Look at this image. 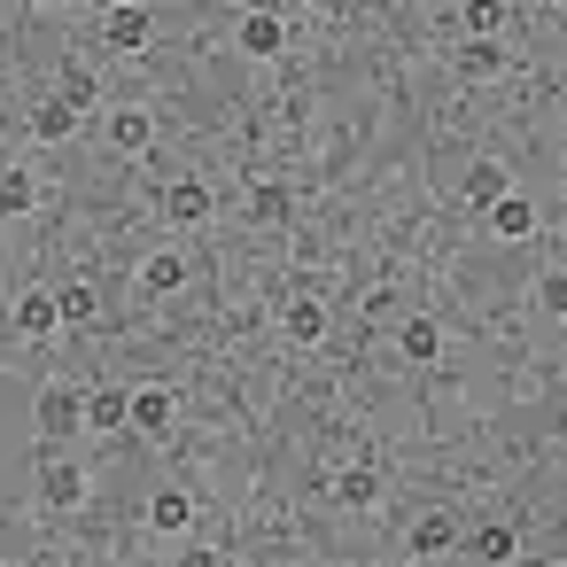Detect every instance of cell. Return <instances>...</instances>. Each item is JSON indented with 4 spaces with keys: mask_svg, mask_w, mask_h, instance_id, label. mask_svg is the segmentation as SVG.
Instances as JSON below:
<instances>
[{
    "mask_svg": "<svg viewBox=\"0 0 567 567\" xmlns=\"http://www.w3.org/2000/svg\"><path fill=\"white\" fill-rule=\"evenodd\" d=\"M71 319H63V296L55 288H32V296H17V334L24 342H55Z\"/></svg>",
    "mask_w": 567,
    "mask_h": 567,
    "instance_id": "1",
    "label": "cell"
},
{
    "mask_svg": "<svg viewBox=\"0 0 567 567\" xmlns=\"http://www.w3.org/2000/svg\"><path fill=\"white\" fill-rule=\"evenodd\" d=\"M40 427H48V435H79V427H86V396H79L71 381H48V389H40Z\"/></svg>",
    "mask_w": 567,
    "mask_h": 567,
    "instance_id": "2",
    "label": "cell"
},
{
    "mask_svg": "<svg viewBox=\"0 0 567 567\" xmlns=\"http://www.w3.org/2000/svg\"><path fill=\"white\" fill-rule=\"evenodd\" d=\"M133 427H141V435H156V443H164V435H172V427H179V396H172V389H164V381H148V389H133Z\"/></svg>",
    "mask_w": 567,
    "mask_h": 567,
    "instance_id": "3",
    "label": "cell"
},
{
    "mask_svg": "<svg viewBox=\"0 0 567 567\" xmlns=\"http://www.w3.org/2000/svg\"><path fill=\"white\" fill-rule=\"evenodd\" d=\"M148 32H156V17H148V9H133V0L102 17V40H110V55H141V48H148Z\"/></svg>",
    "mask_w": 567,
    "mask_h": 567,
    "instance_id": "4",
    "label": "cell"
},
{
    "mask_svg": "<svg viewBox=\"0 0 567 567\" xmlns=\"http://www.w3.org/2000/svg\"><path fill=\"white\" fill-rule=\"evenodd\" d=\"M40 497H48L55 513L86 505V466H79V458H48V466H40Z\"/></svg>",
    "mask_w": 567,
    "mask_h": 567,
    "instance_id": "5",
    "label": "cell"
},
{
    "mask_svg": "<svg viewBox=\"0 0 567 567\" xmlns=\"http://www.w3.org/2000/svg\"><path fill=\"white\" fill-rule=\"evenodd\" d=\"M288 48V17L280 9H249L241 17V55H280Z\"/></svg>",
    "mask_w": 567,
    "mask_h": 567,
    "instance_id": "6",
    "label": "cell"
},
{
    "mask_svg": "<svg viewBox=\"0 0 567 567\" xmlns=\"http://www.w3.org/2000/svg\"><path fill=\"white\" fill-rule=\"evenodd\" d=\"M164 218H172V226H203V218H210V187H203V179H172V187H164Z\"/></svg>",
    "mask_w": 567,
    "mask_h": 567,
    "instance_id": "7",
    "label": "cell"
},
{
    "mask_svg": "<svg viewBox=\"0 0 567 567\" xmlns=\"http://www.w3.org/2000/svg\"><path fill=\"white\" fill-rule=\"evenodd\" d=\"M280 334H288V342H319V334H327V303H319V296H288V303H280Z\"/></svg>",
    "mask_w": 567,
    "mask_h": 567,
    "instance_id": "8",
    "label": "cell"
},
{
    "mask_svg": "<svg viewBox=\"0 0 567 567\" xmlns=\"http://www.w3.org/2000/svg\"><path fill=\"white\" fill-rule=\"evenodd\" d=\"M148 141H156V117L148 110H110V148L117 156H141Z\"/></svg>",
    "mask_w": 567,
    "mask_h": 567,
    "instance_id": "9",
    "label": "cell"
},
{
    "mask_svg": "<svg viewBox=\"0 0 567 567\" xmlns=\"http://www.w3.org/2000/svg\"><path fill=\"white\" fill-rule=\"evenodd\" d=\"M86 427H94V435L133 427V389H94V396H86Z\"/></svg>",
    "mask_w": 567,
    "mask_h": 567,
    "instance_id": "10",
    "label": "cell"
},
{
    "mask_svg": "<svg viewBox=\"0 0 567 567\" xmlns=\"http://www.w3.org/2000/svg\"><path fill=\"white\" fill-rule=\"evenodd\" d=\"M451 544H458V520L451 513H420L412 520V559H443Z\"/></svg>",
    "mask_w": 567,
    "mask_h": 567,
    "instance_id": "11",
    "label": "cell"
},
{
    "mask_svg": "<svg viewBox=\"0 0 567 567\" xmlns=\"http://www.w3.org/2000/svg\"><path fill=\"white\" fill-rule=\"evenodd\" d=\"M141 288H148V296H179V288H187V257H179V249H156V257L141 265Z\"/></svg>",
    "mask_w": 567,
    "mask_h": 567,
    "instance_id": "12",
    "label": "cell"
},
{
    "mask_svg": "<svg viewBox=\"0 0 567 567\" xmlns=\"http://www.w3.org/2000/svg\"><path fill=\"white\" fill-rule=\"evenodd\" d=\"M505 195H513L505 164H474V172H466V203H474V210H497Z\"/></svg>",
    "mask_w": 567,
    "mask_h": 567,
    "instance_id": "13",
    "label": "cell"
},
{
    "mask_svg": "<svg viewBox=\"0 0 567 567\" xmlns=\"http://www.w3.org/2000/svg\"><path fill=\"white\" fill-rule=\"evenodd\" d=\"M187 520H195V497H187V489H156V497H148V528L179 536Z\"/></svg>",
    "mask_w": 567,
    "mask_h": 567,
    "instance_id": "14",
    "label": "cell"
},
{
    "mask_svg": "<svg viewBox=\"0 0 567 567\" xmlns=\"http://www.w3.org/2000/svg\"><path fill=\"white\" fill-rule=\"evenodd\" d=\"M79 117H86V110H71V102L55 94V102H40V110H32V133H40V141H71V133H79Z\"/></svg>",
    "mask_w": 567,
    "mask_h": 567,
    "instance_id": "15",
    "label": "cell"
},
{
    "mask_svg": "<svg viewBox=\"0 0 567 567\" xmlns=\"http://www.w3.org/2000/svg\"><path fill=\"white\" fill-rule=\"evenodd\" d=\"M489 234H497V241H528V234H536V210H528L520 195H505V203L489 210Z\"/></svg>",
    "mask_w": 567,
    "mask_h": 567,
    "instance_id": "16",
    "label": "cell"
},
{
    "mask_svg": "<svg viewBox=\"0 0 567 567\" xmlns=\"http://www.w3.org/2000/svg\"><path fill=\"white\" fill-rule=\"evenodd\" d=\"M327 489H334V505H373V497H381V474H373V466H342Z\"/></svg>",
    "mask_w": 567,
    "mask_h": 567,
    "instance_id": "17",
    "label": "cell"
},
{
    "mask_svg": "<svg viewBox=\"0 0 567 567\" xmlns=\"http://www.w3.org/2000/svg\"><path fill=\"white\" fill-rule=\"evenodd\" d=\"M466 551H482V559H489V567H505V559H513V551H520V536H513V528H505V520H482V528H474V536H466Z\"/></svg>",
    "mask_w": 567,
    "mask_h": 567,
    "instance_id": "18",
    "label": "cell"
},
{
    "mask_svg": "<svg viewBox=\"0 0 567 567\" xmlns=\"http://www.w3.org/2000/svg\"><path fill=\"white\" fill-rule=\"evenodd\" d=\"M396 342H404V358H420V365H427V358L443 350V327L420 311V319H404V334H396Z\"/></svg>",
    "mask_w": 567,
    "mask_h": 567,
    "instance_id": "19",
    "label": "cell"
},
{
    "mask_svg": "<svg viewBox=\"0 0 567 567\" xmlns=\"http://www.w3.org/2000/svg\"><path fill=\"white\" fill-rule=\"evenodd\" d=\"M458 71H466V79H497V71H505V48L474 40V48H458Z\"/></svg>",
    "mask_w": 567,
    "mask_h": 567,
    "instance_id": "20",
    "label": "cell"
},
{
    "mask_svg": "<svg viewBox=\"0 0 567 567\" xmlns=\"http://www.w3.org/2000/svg\"><path fill=\"white\" fill-rule=\"evenodd\" d=\"M0 203H9L17 218H24V210H40V179H32V172H9V179H0Z\"/></svg>",
    "mask_w": 567,
    "mask_h": 567,
    "instance_id": "21",
    "label": "cell"
},
{
    "mask_svg": "<svg viewBox=\"0 0 567 567\" xmlns=\"http://www.w3.org/2000/svg\"><path fill=\"white\" fill-rule=\"evenodd\" d=\"M55 296H63V319H71V327H86V319L102 311V296H94L86 280H71V288H55Z\"/></svg>",
    "mask_w": 567,
    "mask_h": 567,
    "instance_id": "22",
    "label": "cell"
},
{
    "mask_svg": "<svg viewBox=\"0 0 567 567\" xmlns=\"http://www.w3.org/2000/svg\"><path fill=\"white\" fill-rule=\"evenodd\" d=\"M63 102L71 110H94V71L86 63H63Z\"/></svg>",
    "mask_w": 567,
    "mask_h": 567,
    "instance_id": "23",
    "label": "cell"
},
{
    "mask_svg": "<svg viewBox=\"0 0 567 567\" xmlns=\"http://www.w3.org/2000/svg\"><path fill=\"white\" fill-rule=\"evenodd\" d=\"M458 24H466L474 40H489V32L505 24V9H489V0H474V9H458Z\"/></svg>",
    "mask_w": 567,
    "mask_h": 567,
    "instance_id": "24",
    "label": "cell"
},
{
    "mask_svg": "<svg viewBox=\"0 0 567 567\" xmlns=\"http://www.w3.org/2000/svg\"><path fill=\"white\" fill-rule=\"evenodd\" d=\"M536 296H544V311H551V319H567V272H544V280H536Z\"/></svg>",
    "mask_w": 567,
    "mask_h": 567,
    "instance_id": "25",
    "label": "cell"
},
{
    "mask_svg": "<svg viewBox=\"0 0 567 567\" xmlns=\"http://www.w3.org/2000/svg\"><path fill=\"white\" fill-rule=\"evenodd\" d=\"M179 567H234V559H226L218 544H187V551H179Z\"/></svg>",
    "mask_w": 567,
    "mask_h": 567,
    "instance_id": "26",
    "label": "cell"
},
{
    "mask_svg": "<svg viewBox=\"0 0 567 567\" xmlns=\"http://www.w3.org/2000/svg\"><path fill=\"white\" fill-rule=\"evenodd\" d=\"M257 218H288V187H257Z\"/></svg>",
    "mask_w": 567,
    "mask_h": 567,
    "instance_id": "27",
    "label": "cell"
},
{
    "mask_svg": "<svg viewBox=\"0 0 567 567\" xmlns=\"http://www.w3.org/2000/svg\"><path fill=\"white\" fill-rule=\"evenodd\" d=\"M404 567H435V559H404Z\"/></svg>",
    "mask_w": 567,
    "mask_h": 567,
    "instance_id": "28",
    "label": "cell"
}]
</instances>
